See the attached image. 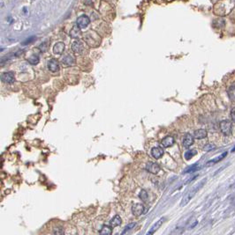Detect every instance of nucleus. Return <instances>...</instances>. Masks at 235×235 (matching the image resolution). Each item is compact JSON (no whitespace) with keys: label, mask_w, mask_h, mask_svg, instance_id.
Here are the masks:
<instances>
[{"label":"nucleus","mask_w":235,"mask_h":235,"mask_svg":"<svg viewBox=\"0 0 235 235\" xmlns=\"http://www.w3.org/2000/svg\"><path fill=\"white\" fill-rule=\"evenodd\" d=\"M164 154V151L163 148L161 147H153L151 149V155L153 158H155L156 160H158V159H161Z\"/></svg>","instance_id":"obj_8"},{"label":"nucleus","mask_w":235,"mask_h":235,"mask_svg":"<svg viewBox=\"0 0 235 235\" xmlns=\"http://www.w3.org/2000/svg\"><path fill=\"white\" fill-rule=\"evenodd\" d=\"M0 78L4 83L6 84H12L14 82L15 78H14V73L12 71H8V72H4L0 75Z\"/></svg>","instance_id":"obj_4"},{"label":"nucleus","mask_w":235,"mask_h":235,"mask_svg":"<svg viewBox=\"0 0 235 235\" xmlns=\"http://www.w3.org/2000/svg\"><path fill=\"white\" fill-rule=\"evenodd\" d=\"M205 183V180L203 182H201V183H199L198 185H196V187H194V188H192V189H190L185 195H184V197L182 198V202H181V206H185V205H186L188 203H189V201L195 195V194H196V192L199 190V188H201L203 184Z\"/></svg>","instance_id":"obj_1"},{"label":"nucleus","mask_w":235,"mask_h":235,"mask_svg":"<svg viewBox=\"0 0 235 235\" xmlns=\"http://www.w3.org/2000/svg\"><path fill=\"white\" fill-rule=\"evenodd\" d=\"M70 36L73 37V38H79L80 36V29L79 27H77V26H74L70 31Z\"/></svg>","instance_id":"obj_19"},{"label":"nucleus","mask_w":235,"mask_h":235,"mask_svg":"<svg viewBox=\"0 0 235 235\" xmlns=\"http://www.w3.org/2000/svg\"><path fill=\"white\" fill-rule=\"evenodd\" d=\"M89 23H90V20H89V18L87 15H81V16H80L78 19H77V20H76L77 27H79L80 29L86 28L89 25Z\"/></svg>","instance_id":"obj_3"},{"label":"nucleus","mask_w":235,"mask_h":235,"mask_svg":"<svg viewBox=\"0 0 235 235\" xmlns=\"http://www.w3.org/2000/svg\"><path fill=\"white\" fill-rule=\"evenodd\" d=\"M54 234L55 235H63L64 234V230L62 227H57L54 230Z\"/></svg>","instance_id":"obj_27"},{"label":"nucleus","mask_w":235,"mask_h":235,"mask_svg":"<svg viewBox=\"0 0 235 235\" xmlns=\"http://www.w3.org/2000/svg\"><path fill=\"white\" fill-rule=\"evenodd\" d=\"M62 63H63L64 65H66V66H71V65H74V64L75 60H74V58L73 56H71V55H67V56H66L63 58Z\"/></svg>","instance_id":"obj_14"},{"label":"nucleus","mask_w":235,"mask_h":235,"mask_svg":"<svg viewBox=\"0 0 235 235\" xmlns=\"http://www.w3.org/2000/svg\"><path fill=\"white\" fill-rule=\"evenodd\" d=\"M231 89H232V91L229 92V94H232V95L230 96V97H231V100H234V86H232Z\"/></svg>","instance_id":"obj_29"},{"label":"nucleus","mask_w":235,"mask_h":235,"mask_svg":"<svg viewBox=\"0 0 235 235\" xmlns=\"http://www.w3.org/2000/svg\"><path fill=\"white\" fill-rule=\"evenodd\" d=\"M27 61H28L31 64L35 65V64H37L39 63V56H38L37 55H32L30 57L27 58Z\"/></svg>","instance_id":"obj_21"},{"label":"nucleus","mask_w":235,"mask_h":235,"mask_svg":"<svg viewBox=\"0 0 235 235\" xmlns=\"http://www.w3.org/2000/svg\"><path fill=\"white\" fill-rule=\"evenodd\" d=\"M139 197L141 201H147L148 198H149V195H148V193L146 190H141V193L139 194Z\"/></svg>","instance_id":"obj_23"},{"label":"nucleus","mask_w":235,"mask_h":235,"mask_svg":"<svg viewBox=\"0 0 235 235\" xmlns=\"http://www.w3.org/2000/svg\"><path fill=\"white\" fill-rule=\"evenodd\" d=\"M215 149H216V145L213 143H207L203 147V151H205V152H211Z\"/></svg>","instance_id":"obj_24"},{"label":"nucleus","mask_w":235,"mask_h":235,"mask_svg":"<svg viewBox=\"0 0 235 235\" xmlns=\"http://www.w3.org/2000/svg\"><path fill=\"white\" fill-rule=\"evenodd\" d=\"M72 50L74 53H80L83 50V45L80 42H74L72 45Z\"/></svg>","instance_id":"obj_17"},{"label":"nucleus","mask_w":235,"mask_h":235,"mask_svg":"<svg viewBox=\"0 0 235 235\" xmlns=\"http://www.w3.org/2000/svg\"><path fill=\"white\" fill-rule=\"evenodd\" d=\"M227 155V152H224L222 155H220L219 157H217L216 160H209V162H207V165H212L216 164V163H217V162H219V161H221L225 156Z\"/></svg>","instance_id":"obj_20"},{"label":"nucleus","mask_w":235,"mask_h":235,"mask_svg":"<svg viewBox=\"0 0 235 235\" xmlns=\"http://www.w3.org/2000/svg\"><path fill=\"white\" fill-rule=\"evenodd\" d=\"M198 169H200V166L197 164L193 165L189 167H187L185 171H184V174H189V173H193V172H195L197 171Z\"/></svg>","instance_id":"obj_22"},{"label":"nucleus","mask_w":235,"mask_h":235,"mask_svg":"<svg viewBox=\"0 0 235 235\" xmlns=\"http://www.w3.org/2000/svg\"><path fill=\"white\" fill-rule=\"evenodd\" d=\"M48 69L52 72H57V71H59L58 62L56 59H51L48 62Z\"/></svg>","instance_id":"obj_12"},{"label":"nucleus","mask_w":235,"mask_h":235,"mask_svg":"<svg viewBox=\"0 0 235 235\" xmlns=\"http://www.w3.org/2000/svg\"><path fill=\"white\" fill-rule=\"evenodd\" d=\"M174 138L172 136H167L165 138H164L161 141V144L163 147L164 148H169L171 146H172L174 144Z\"/></svg>","instance_id":"obj_10"},{"label":"nucleus","mask_w":235,"mask_h":235,"mask_svg":"<svg viewBox=\"0 0 235 235\" xmlns=\"http://www.w3.org/2000/svg\"><path fill=\"white\" fill-rule=\"evenodd\" d=\"M35 40V37H30V38H28V39H27L25 42H23V45H27V44H29V43H31L32 42H34Z\"/></svg>","instance_id":"obj_28"},{"label":"nucleus","mask_w":235,"mask_h":235,"mask_svg":"<svg viewBox=\"0 0 235 235\" xmlns=\"http://www.w3.org/2000/svg\"><path fill=\"white\" fill-rule=\"evenodd\" d=\"M135 225H136V223H130L129 225H127L126 227H125V229H124V231L122 232V234H121V235H124L126 233H127L129 230H131L132 228H133L134 226H135Z\"/></svg>","instance_id":"obj_26"},{"label":"nucleus","mask_w":235,"mask_h":235,"mask_svg":"<svg viewBox=\"0 0 235 235\" xmlns=\"http://www.w3.org/2000/svg\"><path fill=\"white\" fill-rule=\"evenodd\" d=\"M49 48V43L47 42H43L40 46H39V49L41 50V52H46Z\"/></svg>","instance_id":"obj_25"},{"label":"nucleus","mask_w":235,"mask_h":235,"mask_svg":"<svg viewBox=\"0 0 235 235\" xmlns=\"http://www.w3.org/2000/svg\"><path fill=\"white\" fill-rule=\"evenodd\" d=\"M145 169L152 174H157L160 171V165L155 162H148L146 164Z\"/></svg>","instance_id":"obj_6"},{"label":"nucleus","mask_w":235,"mask_h":235,"mask_svg":"<svg viewBox=\"0 0 235 235\" xmlns=\"http://www.w3.org/2000/svg\"><path fill=\"white\" fill-rule=\"evenodd\" d=\"M122 223V219L119 215H116L112 217V219L111 220V227H115V226H119Z\"/></svg>","instance_id":"obj_16"},{"label":"nucleus","mask_w":235,"mask_h":235,"mask_svg":"<svg viewBox=\"0 0 235 235\" xmlns=\"http://www.w3.org/2000/svg\"><path fill=\"white\" fill-rule=\"evenodd\" d=\"M235 112V108H232V111H231V117H232V121H233V122H234L235 121V116H234V113Z\"/></svg>","instance_id":"obj_30"},{"label":"nucleus","mask_w":235,"mask_h":235,"mask_svg":"<svg viewBox=\"0 0 235 235\" xmlns=\"http://www.w3.org/2000/svg\"><path fill=\"white\" fill-rule=\"evenodd\" d=\"M196 153H197V152H196L195 150H188V151H186V152H185V154H184V158H185L186 160H191L194 155H196Z\"/></svg>","instance_id":"obj_18"},{"label":"nucleus","mask_w":235,"mask_h":235,"mask_svg":"<svg viewBox=\"0 0 235 235\" xmlns=\"http://www.w3.org/2000/svg\"><path fill=\"white\" fill-rule=\"evenodd\" d=\"M166 220V218L165 217H162L161 219H159L157 222H156L154 225H153V226L150 228V230L147 233V234L146 235H153L156 232H157V230L161 227V225L164 223V221Z\"/></svg>","instance_id":"obj_7"},{"label":"nucleus","mask_w":235,"mask_h":235,"mask_svg":"<svg viewBox=\"0 0 235 235\" xmlns=\"http://www.w3.org/2000/svg\"><path fill=\"white\" fill-rule=\"evenodd\" d=\"M208 135V132L206 130L204 129H199V130H196L194 132V138H196V139H203L207 137Z\"/></svg>","instance_id":"obj_11"},{"label":"nucleus","mask_w":235,"mask_h":235,"mask_svg":"<svg viewBox=\"0 0 235 235\" xmlns=\"http://www.w3.org/2000/svg\"><path fill=\"white\" fill-rule=\"evenodd\" d=\"M233 124L229 120H224L220 122V130L225 136H231Z\"/></svg>","instance_id":"obj_2"},{"label":"nucleus","mask_w":235,"mask_h":235,"mask_svg":"<svg viewBox=\"0 0 235 235\" xmlns=\"http://www.w3.org/2000/svg\"><path fill=\"white\" fill-rule=\"evenodd\" d=\"M111 234H112V227L107 225H103L99 232V235H111Z\"/></svg>","instance_id":"obj_15"},{"label":"nucleus","mask_w":235,"mask_h":235,"mask_svg":"<svg viewBox=\"0 0 235 235\" xmlns=\"http://www.w3.org/2000/svg\"><path fill=\"white\" fill-rule=\"evenodd\" d=\"M193 143H194V137L189 133L186 134L182 140L183 146L185 148H189L191 145H193Z\"/></svg>","instance_id":"obj_9"},{"label":"nucleus","mask_w":235,"mask_h":235,"mask_svg":"<svg viewBox=\"0 0 235 235\" xmlns=\"http://www.w3.org/2000/svg\"><path fill=\"white\" fill-rule=\"evenodd\" d=\"M65 43L64 42H57L53 47V52L57 55H61L65 51Z\"/></svg>","instance_id":"obj_13"},{"label":"nucleus","mask_w":235,"mask_h":235,"mask_svg":"<svg viewBox=\"0 0 235 235\" xmlns=\"http://www.w3.org/2000/svg\"><path fill=\"white\" fill-rule=\"evenodd\" d=\"M132 212L135 217H140L145 212V206L142 204H135L132 207Z\"/></svg>","instance_id":"obj_5"}]
</instances>
